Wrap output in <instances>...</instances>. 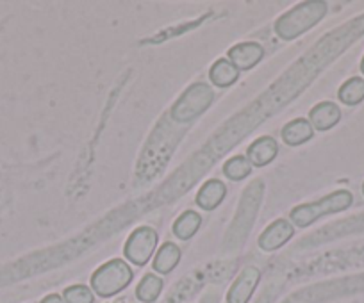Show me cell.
<instances>
[{
    "label": "cell",
    "instance_id": "7",
    "mask_svg": "<svg viewBox=\"0 0 364 303\" xmlns=\"http://www.w3.org/2000/svg\"><path fill=\"white\" fill-rule=\"evenodd\" d=\"M259 277L261 273L255 266L245 268L230 287L229 294H227V303H248V299L254 294V289L257 287Z\"/></svg>",
    "mask_w": 364,
    "mask_h": 303
},
{
    "label": "cell",
    "instance_id": "12",
    "mask_svg": "<svg viewBox=\"0 0 364 303\" xmlns=\"http://www.w3.org/2000/svg\"><path fill=\"white\" fill-rule=\"evenodd\" d=\"M313 125H311L309 120H304V118L289 121V123H286L284 128H282V139H284L286 145L289 146L304 145V143H307L313 138Z\"/></svg>",
    "mask_w": 364,
    "mask_h": 303
},
{
    "label": "cell",
    "instance_id": "20",
    "mask_svg": "<svg viewBox=\"0 0 364 303\" xmlns=\"http://www.w3.org/2000/svg\"><path fill=\"white\" fill-rule=\"evenodd\" d=\"M41 303H65V299H63L59 294H48Z\"/></svg>",
    "mask_w": 364,
    "mask_h": 303
},
{
    "label": "cell",
    "instance_id": "19",
    "mask_svg": "<svg viewBox=\"0 0 364 303\" xmlns=\"http://www.w3.org/2000/svg\"><path fill=\"white\" fill-rule=\"evenodd\" d=\"M95 296L86 285H72L65 289V303H93Z\"/></svg>",
    "mask_w": 364,
    "mask_h": 303
},
{
    "label": "cell",
    "instance_id": "18",
    "mask_svg": "<svg viewBox=\"0 0 364 303\" xmlns=\"http://www.w3.org/2000/svg\"><path fill=\"white\" fill-rule=\"evenodd\" d=\"M223 173L230 180H243L252 173V165L243 155H234L223 166Z\"/></svg>",
    "mask_w": 364,
    "mask_h": 303
},
{
    "label": "cell",
    "instance_id": "13",
    "mask_svg": "<svg viewBox=\"0 0 364 303\" xmlns=\"http://www.w3.org/2000/svg\"><path fill=\"white\" fill-rule=\"evenodd\" d=\"M240 77V70L229 59H218L209 70V79L218 88H229Z\"/></svg>",
    "mask_w": 364,
    "mask_h": 303
},
{
    "label": "cell",
    "instance_id": "16",
    "mask_svg": "<svg viewBox=\"0 0 364 303\" xmlns=\"http://www.w3.org/2000/svg\"><path fill=\"white\" fill-rule=\"evenodd\" d=\"M339 100L346 106H357L364 100V79L352 77L339 88Z\"/></svg>",
    "mask_w": 364,
    "mask_h": 303
},
{
    "label": "cell",
    "instance_id": "2",
    "mask_svg": "<svg viewBox=\"0 0 364 303\" xmlns=\"http://www.w3.org/2000/svg\"><path fill=\"white\" fill-rule=\"evenodd\" d=\"M352 202H353V197L350 191L346 189L336 191V193L327 194V197L314 202V204H304L293 209L291 221L293 225L304 228V226H309L311 223L323 218V216L345 211V209H348L350 205H352Z\"/></svg>",
    "mask_w": 364,
    "mask_h": 303
},
{
    "label": "cell",
    "instance_id": "15",
    "mask_svg": "<svg viewBox=\"0 0 364 303\" xmlns=\"http://www.w3.org/2000/svg\"><path fill=\"white\" fill-rule=\"evenodd\" d=\"M181 257L182 252L175 243H164V245L161 246L159 252H157L156 259H154V270H156L157 273L163 275L170 273V271L178 264Z\"/></svg>",
    "mask_w": 364,
    "mask_h": 303
},
{
    "label": "cell",
    "instance_id": "3",
    "mask_svg": "<svg viewBox=\"0 0 364 303\" xmlns=\"http://www.w3.org/2000/svg\"><path fill=\"white\" fill-rule=\"evenodd\" d=\"M132 280V270L125 260L113 259L102 264L95 273L91 275V287L102 298L118 294L124 291Z\"/></svg>",
    "mask_w": 364,
    "mask_h": 303
},
{
    "label": "cell",
    "instance_id": "21",
    "mask_svg": "<svg viewBox=\"0 0 364 303\" xmlns=\"http://www.w3.org/2000/svg\"><path fill=\"white\" fill-rule=\"evenodd\" d=\"M360 72L364 73V57H363V61H360Z\"/></svg>",
    "mask_w": 364,
    "mask_h": 303
},
{
    "label": "cell",
    "instance_id": "22",
    "mask_svg": "<svg viewBox=\"0 0 364 303\" xmlns=\"http://www.w3.org/2000/svg\"><path fill=\"white\" fill-rule=\"evenodd\" d=\"M363 194H364V184H363Z\"/></svg>",
    "mask_w": 364,
    "mask_h": 303
},
{
    "label": "cell",
    "instance_id": "10",
    "mask_svg": "<svg viewBox=\"0 0 364 303\" xmlns=\"http://www.w3.org/2000/svg\"><path fill=\"white\" fill-rule=\"evenodd\" d=\"M341 120V111L334 102H321L314 106L309 113V121L316 131H328L339 123Z\"/></svg>",
    "mask_w": 364,
    "mask_h": 303
},
{
    "label": "cell",
    "instance_id": "14",
    "mask_svg": "<svg viewBox=\"0 0 364 303\" xmlns=\"http://www.w3.org/2000/svg\"><path fill=\"white\" fill-rule=\"evenodd\" d=\"M200 223L202 218L197 211L182 212L173 223V234L178 239H182V241H188V239H191L197 234L198 228H200Z\"/></svg>",
    "mask_w": 364,
    "mask_h": 303
},
{
    "label": "cell",
    "instance_id": "5",
    "mask_svg": "<svg viewBox=\"0 0 364 303\" xmlns=\"http://www.w3.org/2000/svg\"><path fill=\"white\" fill-rule=\"evenodd\" d=\"M157 246V232L152 226H139L129 236L127 243H125L124 253L132 264L136 266H145L154 255Z\"/></svg>",
    "mask_w": 364,
    "mask_h": 303
},
{
    "label": "cell",
    "instance_id": "9",
    "mask_svg": "<svg viewBox=\"0 0 364 303\" xmlns=\"http://www.w3.org/2000/svg\"><path fill=\"white\" fill-rule=\"evenodd\" d=\"M264 55V50L259 43L247 41V43L234 45L229 50V61L236 66L237 70H250L257 65Z\"/></svg>",
    "mask_w": 364,
    "mask_h": 303
},
{
    "label": "cell",
    "instance_id": "1",
    "mask_svg": "<svg viewBox=\"0 0 364 303\" xmlns=\"http://www.w3.org/2000/svg\"><path fill=\"white\" fill-rule=\"evenodd\" d=\"M325 15H327V2H321V0L302 2L296 8L284 13L275 22V33L286 41L295 40V38L302 36L304 33L313 29Z\"/></svg>",
    "mask_w": 364,
    "mask_h": 303
},
{
    "label": "cell",
    "instance_id": "11",
    "mask_svg": "<svg viewBox=\"0 0 364 303\" xmlns=\"http://www.w3.org/2000/svg\"><path fill=\"white\" fill-rule=\"evenodd\" d=\"M227 194V187L222 180H208L197 193V205L204 211H213L223 202Z\"/></svg>",
    "mask_w": 364,
    "mask_h": 303
},
{
    "label": "cell",
    "instance_id": "17",
    "mask_svg": "<svg viewBox=\"0 0 364 303\" xmlns=\"http://www.w3.org/2000/svg\"><path fill=\"white\" fill-rule=\"evenodd\" d=\"M161 289H163V280H161L159 277H156V275H145L143 277V280L139 282L138 289H136V296H138L141 302L145 303H152L154 299L159 296Z\"/></svg>",
    "mask_w": 364,
    "mask_h": 303
},
{
    "label": "cell",
    "instance_id": "4",
    "mask_svg": "<svg viewBox=\"0 0 364 303\" xmlns=\"http://www.w3.org/2000/svg\"><path fill=\"white\" fill-rule=\"evenodd\" d=\"M213 100H215V93H213L211 86L197 82V84L190 86L186 93L175 102L170 114L178 123H190L211 106Z\"/></svg>",
    "mask_w": 364,
    "mask_h": 303
},
{
    "label": "cell",
    "instance_id": "8",
    "mask_svg": "<svg viewBox=\"0 0 364 303\" xmlns=\"http://www.w3.org/2000/svg\"><path fill=\"white\" fill-rule=\"evenodd\" d=\"M279 154V145L277 141L269 136H262V138L255 139L247 150V159L250 161L252 166H257V168H262V166L269 165L273 159L277 158Z\"/></svg>",
    "mask_w": 364,
    "mask_h": 303
},
{
    "label": "cell",
    "instance_id": "6",
    "mask_svg": "<svg viewBox=\"0 0 364 303\" xmlns=\"http://www.w3.org/2000/svg\"><path fill=\"white\" fill-rule=\"evenodd\" d=\"M295 234V226L293 223L286 221V219H275L268 228H264L261 236H259V246L264 252H275L281 246H284L289 239Z\"/></svg>",
    "mask_w": 364,
    "mask_h": 303
}]
</instances>
